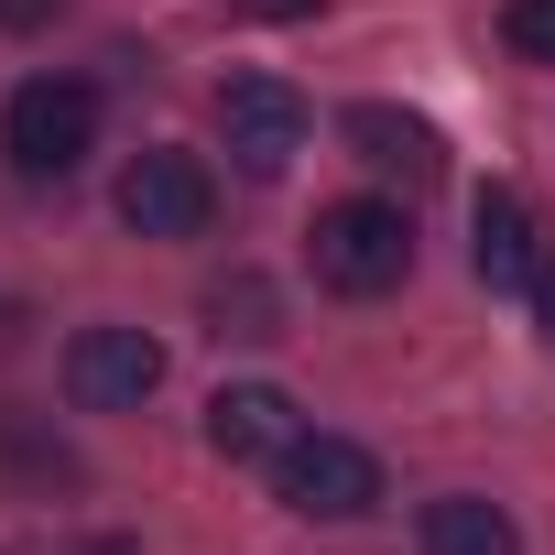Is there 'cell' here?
<instances>
[{"mask_svg": "<svg viewBox=\"0 0 555 555\" xmlns=\"http://www.w3.org/2000/svg\"><path fill=\"white\" fill-rule=\"evenodd\" d=\"M306 250H317V284L327 295H392L414 272V218L382 207V196H338V207H317Z\"/></svg>", "mask_w": 555, "mask_h": 555, "instance_id": "cell-1", "label": "cell"}, {"mask_svg": "<svg viewBox=\"0 0 555 555\" xmlns=\"http://www.w3.org/2000/svg\"><path fill=\"white\" fill-rule=\"evenodd\" d=\"M0 142H12V175H23V185H66V175L99 153V88H88V77H34V88H12Z\"/></svg>", "mask_w": 555, "mask_h": 555, "instance_id": "cell-2", "label": "cell"}, {"mask_svg": "<svg viewBox=\"0 0 555 555\" xmlns=\"http://www.w3.org/2000/svg\"><path fill=\"white\" fill-rule=\"evenodd\" d=\"M272 490H284V512H306V522H360L382 501V457L360 436H295L272 457Z\"/></svg>", "mask_w": 555, "mask_h": 555, "instance_id": "cell-3", "label": "cell"}, {"mask_svg": "<svg viewBox=\"0 0 555 555\" xmlns=\"http://www.w3.org/2000/svg\"><path fill=\"white\" fill-rule=\"evenodd\" d=\"M207 218H218V185H207L196 153L153 142V153L120 164V229H131V240H196Z\"/></svg>", "mask_w": 555, "mask_h": 555, "instance_id": "cell-4", "label": "cell"}, {"mask_svg": "<svg viewBox=\"0 0 555 555\" xmlns=\"http://www.w3.org/2000/svg\"><path fill=\"white\" fill-rule=\"evenodd\" d=\"M164 392V349L142 327H77L66 338V403L77 414H142Z\"/></svg>", "mask_w": 555, "mask_h": 555, "instance_id": "cell-5", "label": "cell"}, {"mask_svg": "<svg viewBox=\"0 0 555 555\" xmlns=\"http://www.w3.org/2000/svg\"><path fill=\"white\" fill-rule=\"evenodd\" d=\"M306 99L284 88V77H229L218 88V142L240 153V175H284L295 153H306Z\"/></svg>", "mask_w": 555, "mask_h": 555, "instance_id": "cell-6", "label": "cell"}, {"mask_svg": "<svg viewBox=\"0 0 555 555\" xmlns=\"http://www.w3.org/2000/svg\"><path fill=\"white\" fill-rule=\"evenodd\" d=\"M468 272H479L490 295H533V284H544V218H533V196H512V185H490V196H479Z\"/></svg>", "mask_w": 555, "mask_h": 555, "instance_id": "cell-7", "label": "cell"}, {"mask_svg": "<svg viewBox=\"0 0 555 555\" xmlns=\"http://www.w3.org/2000/svg\"><path fill=\"white\" fill-rule=\"evenodd\" d=\"M349 153H360L371 175H392V185H436V175H447L436 120H414V109H392V99H360V109H349Z\"/></svg>", "mask_w": 555, "mask_h": 555, "instance_id": "cell-8", "label": "cell"}, {"mask_svg": "<svg viewBox=\"0 0 555 555\" xmlns=\"http://www.w3.org/2000/svg\"><path fill=\"white\" fill-rule=\"evenodd\" d=\"M306 425H295V392H272V382H229L218 403H207V447L229 457V468H250V457H284Z\"/></svg>", "mask_w": 555, "mask_h": 555, "instance_id": "cell-9", "label": "cell"}, {"mask_svg": "<svg viewBox=\"0 0 555 555\" xmlns=\"http://www.w3.org/2000/svg\"><path fill=\"white\" fill-rule=\"evenodd\" d=\"M425 555H522V533H512L501 501L447 490V501H425Z\"/></svg>", "mask_w": 555, "mask_h": 555, "instance_id": "cell-10", "label": "cell"}, {"mask_svg": "<svg viewBox=\"0 0 555 555\" xmlns=\"http://www.w3.org/2000/svg\"><path fill=\"white\" fill-rule=\"evenodd\" d=\"M207 338H240V349L284 338V295H272L261 272H218V284H207Z\"/></svg>", "mask_w": 555, "mask_h": 555, "instance_id": "cell-11", "label": "cell"}, {"mask_svg": "<svg viewBox=\"0 0 555 555\" xmlns=\"http://www.w3.org/2000/svg\"><path fill=\"white\" fill-rule=\"evenodd\" d=\"M501 44H512L522 66H555V0H512V12H501Z\"/></svg>", "mask_w": 555, "mask_h": 555, "instance_id": "cell-12", "label": "cell"}, {"mask_svg": "<svg viewBox=\"0 0 555 555\" xmlns=\"http://www.w3.org/2000/svg\"><path fill=\"white\" fill-rule=\"evenodd\" d=\"M229 12H240V23H317L327 0H229Z\"/></svg>", "mask_w": 555, "mask_h": 555, "instance_id": "cell-13", "label": "cell"}, {"mask_svg": "<svg viewBox=\"0 0 555 555\" xmlns=\"http://www.w3.org/2000/svg\"><path fill=\"white\" fill-rule=\"evenodd\" d=\"M55 12H66V0H0V34H44Z\"/></svg>", "mask_w": 555, "mask_h": 555, "instance_id": "cell-14", "label": "cell"}, {"mask_svg": "<svg viewBox=\"0 0 555 555\" xmlns=\"http://www.w3.org/2000/svg\"><path fill=\"white\" fill-rule=\"evenodd\" d=\"M533 317H544V338H555V272H544V284H533Z\"/></svg>", "mask_w": 555, "mask_h": 555, "instance_id": "cell-15", "label": "cell"}, {"mask_svg": "<svg viewBox=\"0 0 555 555\" xmlns=\"http://www.w3.org/2000/svg\"><path fill=\"white\" fill-rule=\"evenodd\" d=\"M99 555H131V544H99Z\"/></svg>", "mask_w": 555, "mask_h": 555, "instance_id": "cell-16", "label": "cell"}]
</instances>
